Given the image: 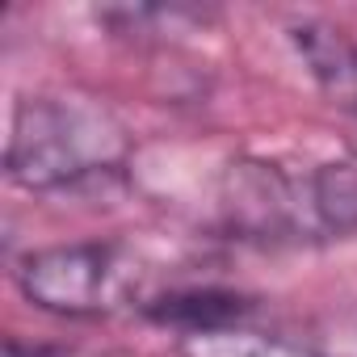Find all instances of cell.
Returning <instances> with one entry per match:
<instances>
[{
    "instance_id": "cell-1",
    "label": "cell",
    "mask_w": 357,
    "mask_h": 357,
    "mask_svg": "<svg viewBox=\"0 0 357 357\" xmlns=\"http://www.w3.org/2000/svg\"><path fill=\"white\" fill-rule=\"evenodd\" d=\"M122 122L80 97H22L9 122L5 168L22 190L51 194L105 176L126 160Z\"/></svg>"
},
{
    "instance_id": "cell-10",
    "label": "cell",
    "mask_w": 357,
    "mask_h": 357,
    "mask_svg": "<svg viewBox=\"0 0 357 357\" xmlns=\"http://www.w3.org/2000/svg\"><path fill=\"white\" fill-rule=\"evenodd\" d=\"M353 143H357V109H353Z\"/></svg>"
},
{
    "instance_id": "cell-9",
    "label": "cell",
    "mask_w": 357,
    "mask_h": 357,
    "mask_svg": "<svg viewBox=\"0 0 357 357\" xmlns=\"http://www.w3.org/2000/svg\"><path fill=\"white\" fill-rule=\"evenodd\" d=\"M315 353L319 357H357V307L332 311L319 332H315Z\"/></svg>"
},
{
    "instance_id": "cell-5",
    "label": "cell",
    "mask_w": 357,
    "mask_h": 357,
    "mask_svg": "<svg viewBox=\"0 0 357 357\" xmlns=\"http://www.w3.org/2000/svg\"><path fill=\"white\" fill-rule=\"evenodd\" d=\"M176 357H319V353L311 340H294L248 324H223V328L176 336Z\"/></svg>"
},
{
    "instance_id": "cell-3",
    "label": "cell",
    "mask_w": 357,
    "mask_h": 357,
    "mask_svg": "<svg viewBox=\"0 0 357 357\" xmlns=\"http://www.w3.org/2000/svg\"><path fill=\"white\" fill-rule=\"evenodd\" d=\"M219 211L240 240H319L307 198V172L294 176L269 160H236L223 172Z\"/></svg>"
},
{
    "instance_id": "cell-4",
    "label": "cell",
    "mask_w": 357,
    "mask_h": 357,
    "mask_svg": "<svg viewBox=\"0 0 357 357\" xmlns=\"http://www.w3.org/2000/svg\"><path fill=\"white\" fill-rule=\"evenodd\" d=\"M252 311V303L236 290H176L164 294L155 303H143V315L160 328H172L176 336L190 332H206V328H223V324H244V315Z\"/></svg>"
},
{
    "instance_id": "cell-7",
    "label": "cell",
    "mask_w": 357,
    "mask_h": 357,
    "mask_svg": "<svg viewBox=\"0 0 357 357\" xmlns=\"http://www.w3.org/2000/svg\"><path fill=\"white\" fill-rule=\"evenodd\" d=\"M290 43L303 59V68L324 84V89H353L357 84V43L328 22H294Z\"/></svg>"
},
{
    "instance_id": "cell-8",
    "label": "cell",
    "mask_w": 357,
    "mask_h": 357,
    "mask_svg": "<svg viewBox=\"0 0 357 357\" xmlns=\"http://www.w3.org/2000/svg\"><path fill=\"white\" fill-rule=\"evenodd\" d=\"M97 22H105L114 34H130V38H147V34H190L206 22L202 9H185V5H118V9H97Z\"/></svg>"
},
{
    "instance_id": "cell-6",
    "label": "cell",
    "mask_w": 357,
    "mask_h": 357,
    "mask_svg": "<svg viewBox=\"0 0 357 357\" xmlns=\"http://www.w3.org/2000/svg\"><path fill=\"white\" fill-rule=\"evenodd\" d=\"M307 198L319 240H340L357 231V164L332 160L307 172Z\"/></svg>"
},
{
    "instance_id": "cell-2",
    "label": "cell",
    "mask_w": 357,
    "mask_h": 357,
    "mask_svg": "<svg viewBox=\"0 0 357 357\" xmlns=\"http://www.w3.org/2000/svg\"><path fill=\"white\" fill-rule=\"evenodd\" d=\"M143 261L118 240H68L34 248L17 261L13 278L30 307L59 319H101L139 298Z\"/></svg>"
}]
</instances>
